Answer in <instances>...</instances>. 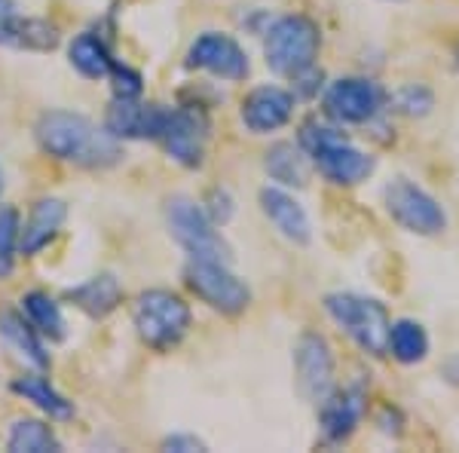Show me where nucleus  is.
Here are the masks:
<instances>
[{
  "label": "nucleus",
  "mask_w": 459,
  "mask_h": 453,
  "mask_svg": "<svg viewBox=\"0 0 459 453\" xmlns=\"http://www.w3.org/2000/svg\"><path fill=\"white\" fill-rule=\"evenodd\" d=\"M389 353L395 362L402 365H417V362L426 359L429 353V337L426 328L413 318H398L389 331Z\"/></svg>",
  "instance_id": "nucleus-22"
},
{
  "label": "nucleus",
  "mask_w": 459,
  "mask_h": 453,
  "mask_svg": "<svg viewBox=\"0 0 459 453\" xmlns=\"http://www.w3.org/2000/svg\"><path fill=\"white\" fill-rule=\"evenodd\" d=\"M264 166L273 181L285 184V187H307V166H303V157L294 144H285V141L273 144L266 151Z\"/></svg>",
  "instance_id": "nucleus-24"
},
{
  "label": "nucleus",
  "mask_w": 459,
  "mask_h": 453,
  "mask_svg": "<svg viewBox=\"0 0 459 453\" xmlns=\"http://www.w3.org/2000/svg\"><path fill=\"white\" fill-rule=\"evenodd\" d=\"M205 138H209V120H205L203 110H194V108L169 110L166 126H162V132H160V141L169 157L187 169L203 166Z\"/></svg>",
  "instance_id": "nucleus-9"
},
{
  "label": "nucleus",
  "mask_w": 459,
  "mask_h": 453,
  "mask_svg": "<svg viewBox=\"0 0 459 453\" xmlns=\"http://www.w3.org/2000/svg\"><path fill=\"white\" fill-rule=\"evenodd\" d=\"M108 77L114 80V99H138V95H142V89H144L142 74L126 68V65H114Z\"/></svg>",
  "instance_id": "nucleus-28"
},
{
  "label": "nucleus",
  "mask_w": 459,
  "mask_h": 453,
  "mask_svg": "<svg viewBox=\"0 0 459 453\" xmlns=\"http://www.w3.org/2000/svg\"><path fill=\"white\" fill-rule=\"evenodd\" d=\"M383 199H386V212L392 214V221L402 224L404 230H411V233L438 236L447 227V214L438 205V199L429 196L423 187H417L407 178H395L383 190Z\"/></svg>",
  "instance_id": "nucleus-8"
},
{
  "label": "nucleus",
  "mask_w": 459,
  "mask_h": 453,
  "mask_svg": "<svg viewBox=\"0 0 459 453\" xmlns=\"http://www.w3.org/2000/svg\"><path fill=\"white\" fill-rule=\"evenodd\" d=\"M395 108L402 110V114L423 117L429 114V108H432V92L423 86H404L402 92L395 95Z\"/></svg>",
  "instance_id": "nucleus-29"
},
{
  "label": "nucleus",
  "mask_w": 459,
  "mask_h": 453,
  "mask_svg": "<svg viewBox=\"0 0 459 453\" xmlns=\"http://www.w3.org/2000/svg\"><path fill=\"white\" fill-rule=\"evenodd\" d=\"M65 218H68V205L62 199H40L34 203L31 209V218H28L25 230H22V240H19V248L22 255H37L40 248H47L49 242L56 240V233L62 230Z\"/></svg>",
  "instance_id": "nucleus-18"
},
{
  "label": "nucleus",
  "mask_w": 459,
  "mask_h": 453,
  "mask_svg": "<svg viewBox=\"0 0 459 453\" xmlns=\"http://www.w3.org/2000/svg\"><path fill=\"white\" fill-rule=\"evenodd\" d=\"M294 117V95L282 86H257L242 99V123L255 135L276 132Z\"/></svg>",
  "instance_id": "nucleus-13"
},
{
  "label": "nucleus",
  "mask_w": 459,
  "mask_h": 453,
  "mask_svg": "<svg viewBox=\"0 0 459 453\" xmlns=\"http://www.w3.org/2000/svg\"><path fill=\"white\" fill-rule=\"evenodd\" d=\"M28 322L34 325V331H40L49 340H65V316L58 309V303L43 292H28L22 297Z\"/></svg>",
  "instance_id": "nucleus-25"
},
{
  "label": "nucleus",
  "mask_w": 459,
  "mask_h": 453,
  "mask_svg": "<svg viewBox=\"0 0 459 453\" xmlns=\"http://www.w3.org/2000/svg\"><path fill=\"white\" fill-rule=\"evenodd\" d=\"M383 108V89L374 80L365 77H343L337 83L328 86L325 92V110L328 117H334L337 123H368L380 114Z\"/></svg>",
  "instance_id": "nucleus-10"
},
{
  "label": "nucleus",
  "mask_w": 459,
  "mask_h": 453,
  "mask_svg": "<svg viewBox=\"0 0 459 453\" xmlns=\"http://www.w3.org/2000/svg\"><path fill=\"white\" fill-rule=\"evenodd\" d=\"M294 370L298 386L309 401H322L334 386V355L322 334L307 331L294 346Z\"/></svg>",
  "instance_id": "nucleus-11"
},
{
  "label": "nucleus",
  "mask_w": 459,
  "mask_h": 453,
  "mask_svg": "<svg viewBox=\"0 0 459 453\" xmlns=\"http://www.w3.org/2000/svg\"><path fill=\"white\" fill-rule=\"evenodd\" d=\"M184 282L194 292L199 301H205L212 309L224 316H239L246 313V307L251 303L248 285L239 276L227 270V264H214V261H190L184 270Z\"/></svg>",
  "instance_id": "nucleus-7"
},
{
  "label": "nucleus",
  "mask_w": 459,
  "mask_h": 453,
  "mask_svg": "<svg viewBox=\"0 0 459 453\" xmlns=\"http://www.w3.org/2000/svg\"><path fill=\"white\" fill-rule=\"evenodd\" d=\"M190 68L209 71L221 80H246L248 77V56L230 34L205 31L199 34L187 56Z\"/></svg>",
  "instance_id": "nucleus-12"
},
{
  "label": "nucleus",
  "mask_w": 459,
  "mask_h": 453,
  "mask_svg": "<svg viewBox=\"0 0 459 453\" xmlns=\"http://www.w3.org/2000/svg\"><path fill=\"white\" fill-rule=\"evenodd\" d=\"M0 337H4L6 346H10L19 359H25L28 365H34L40 370L49 365V355L43 353V344L37 340L34 325L25 322L19 313H10V309L0 313Z\"/></svg>",
  "instance_id": "nucleus-20"
},
{
  "label": "nucleus",
  "mask_w": 459,
  "mask_h": 453,
  "mask_svg": "<svg viewBox=\"0 0 459 453\" xmlns=\"http://www.w3.org/2000/svg\"><path fill=\"white\" fill-rule=\"evenodd\" d=\"M13 10H16V4H13V0H0V19H6Z\"/></svg>",
  "instance_id": "nucleus-31"
},
{
  "label": "nucleus",
  "mask_w": 459,
  "mask_h": 453,
  "mask_svg": "<svg viewBox=\"0 0 459 453\" xmlns=\"http://www.w3.org/2000/svg\"><path fill=\"white\" fill-rule=\"evenodd\" d=\"M68 297L92 318H105L108 313H114V309L120 307L123 288H120V282H117L114 273H101V276L89 279L86 285L71 288Z\"/></svg>",
  "instance_id": "nucleus-19"
},
{
  "label": "nucleus",
  "mask_w": 459,
  "mask_h": 453,
  "mask_svg": "<svg viewBox=\"0 0 459 453\" xmlns=\"http://www.w3.org/2000/svg\"><path fill=\"white\" fill-rule=\"evenodd\" d=\"M169 110L142 105L138 99H114L105 117V129L114 138H160Z\"/></svg>",
  "instance_id": "nucleus-14"
},
{
  "label": "nucleus",
  "mask_w": 459,
  "mask_h": 453,
  "mask_svg": "<svg viewBox=\"0 0 459 453\" xmlns=\"http://www.w3.org/2000/svg\"><path fill=\"white\" fill-rule=\"evenodd\" d=\"M162 448H166V450L190 453V450H203L205 444L199 441V438H194V435H172V438H166V441H162Z\"/></svg>",
  "instance_id": "nucleus-30"
},
{
  "label": "nucleus",
  "mask_w": 459,
  "mask_h": 453,
  "mask_svg": "<svg viewBox=\"0 0 459 453\" xmlns=\"http://www.w3.org/2000/svg\"><path fill=\"white\" fill-rule=\"evenodd\" d=\"M68 58H71L74 68H77L89 80L108 77L110 68H114V58H110L105 40H101V37H95V34L74 37L71 47H68Z\"/></svg>",
  "instance_id": "nucleus-21"
},
{
  "label": "nucleus",
  "mask_w": 459,
  "mask_h": 453,
  "mask_svg": "<svg viewBox=\"0 0 459 453\" xmlns=\"http://www.w3.org/2000/svg\"><path fill=\"white\" fill-rule=\"evenodd\" d=\"M37 141L56 160L86 169H105L120 160V144L108 129H99L89 117L71 110H47L37 120Z\"/></svg>",
  "instance_id": "nucleus-1"
},
{
  "label": "nucleus",
  "mask_w": 459,
  "mask_h": 453,
  "mask_svg": "<svg viewBox=\"0 0 459 453\" xmlns=\"http://www.w3.org/2000/svg\"><path fill=\"white\" fill-rule=\"evenodd\" d=\"M19 240H22L19 212L16 209H0V279H6L13 273Z\"/></svg>",
  "instance_id": "nucleus-27"
},
{
  "label": "nucleus",
  "mask_w": 459,
  "mask_h": 453,
  "mask_svg": "<svg viewBox=\"0 0 459 453\" xmlns=\"http://www.w3.org/2000/svg\"><path fill=\"white\" fill-rule=\"evenodd\" d=\"M261 209H264L266 218L276 224V230L285 236V240H291L298 245H307L309 240H313V227H309L307 212H303V205L294 196H288L285 190L264 187L261 190Z\"/></svg>",
  "instance_id": "nucleus-17"
},
{
  "label": "nucleus",
  "mask_w": 459,
  "mask_h": 453,
  "mask_svg": "<svg viewBox=\"0 0 459 453\" xmlns=\"http://www.w3.org/2000/svg\"><path fill=\"white\" fill-rule=\"evenodd\" d=\"M166 221L169 233L175 236V242L190 255V261H214L227 264L233 261V251L224 242V236L214 230L212 218L203 212V205H196L190 196H172L166 205Z\"/></svg>",
  "instance_id": "nucleus-5"
},
{
  "label": "nucleus",
  "mask_w": 459,
  "mask_h": 453,
  "mask_svg": "<svg viewBox=\"0 0 459 453\" xmlns=\"http://www.w3.org/2000/svg\"><path fill=\"white\" fill-rule=\"evenodd\" d=\"M325 309L368 355H374V359L389 355L392 318L380 301L361 294H328Z\"/></svg>",
  "instance_id": "nucleus-3"
},
{
  "label": "nucleus",
  "mask_w": 459,
  "mask_h": 453,
  "mask_svg": "<svg viewBox=\"0 0 459 453\" xmlns=\"http://www.w3.org/2000/svg\"><path fill=\"white\" fill-rule=\"evenodd\" d=\"M132 322H135L138 337L151 349L162 353V349H172L184 340L190 328V307L166 288H153L135 301Z\"/></svg>",
  "instance_id": "nucleus-6"
},
{
  "label": "nucleus",
  "mask_w": 459,
  "mask_h": 453,
  "mask_svg": "<svg viewBox=\"0 0 459 453\" xmlns=\"http://www.w3.org/2000/svg\"><path fill=\"white\" fill-rule=\"evenodd\" d=\"M365 389L361 386H350V389H337L328 392L322 401H318V423H322V432L331 444L346 441L355 426L365 417Z\"/></svg>",
  "instance_id": "nucleus-15"
},
{
  "label": "nucleus",
  "mask_w": 459,
  "mask_h": 453,
  "mask_svg": "<svg viewBox=\"0 0 459 453\" xmlns=\"http://www.w3.org/2000/svg\"><path fill=\"white\" fill-rule=\"evenodd\" d=\"M456 65H459V47H456Z\"/></svg>",
  "instance_id": "nucleus-32"
},
{
  "label": "nucleus",
  "mask_w": 459,
  "mask_h": 453,
  "mask_svg": "<svg viewBox=\"0 0 459 453\" xmlns=\"http://www.w3.org/2000/svg\"><path fill=\"white\" fill-rule=\"evenodd\" d=\"M13 392H19L25 401H31V405L40 407L43 414H49V417L56 420H68L74 417V405L68 398H62L58 392L49 386V380H43V377H19L16 383H13Z\"/></svg>",
  "instance_id": "nucleus-23"
},
{
  "label": "nucleus",
  "mask_w": 459,
  "mask_h": 453,
  "mask_svg": "<svg viewBox=\"0 0 459 453\" xmlns=\"http://www.w3.org/2000/svg\"><path fill=\"white\" fill-rule=\"evenodd\" d=\"M300 147L313 157L316 169L328 178L331 184H361L374 175L377 162L371 153L352 147L350 141L343 138V132H337L334 126L325 123H303L300 129Z\"/></svg>",
  "instance_id": "nucleus-2"
},
{
  "label": "nucleus",
  "mask_w": 459,
  "mask_h": 453,
  "mask_svg": "<svg viewBox=\"0 0 459 453\" xmlns=\"http://www.w3.org/2000/svg\"><path fill=\"white\" fill-rule=\"evenodd\" d=\"M6 448L13 453H56L58 438L40 420H16L10 429V438H6Z\"/></svg>",
  "instance_id": "nucleus-26"
},
{
  "label": "nucleus",
  "mask_w": 459,
  "mask_h": 453,
  "mask_svg": "<svg viewBox=\"0 0 459 453\" xmlns=\"http://www.w3.org/2000/svg\"><path fill=\"white\" fill-rule=\"evenodd\" d=\"M322 47L318 25L307 16H282L270 25L264 40V56L270 71L279 77H298L300 71L313 68Z\"/></svg>",
  "instance_id": "nucleus-4"
},
{
  "label": "nucleus",
  "mask_w": 459,
  "mask_h": 453,
  "mask_svg": "<svg viewBox=\"0 0 459 453\" xmlns=\"http://www.w3.org/2000/svg\"><path fill=\"white\" fill-rule=\"evenodd\" d=\"M62 43V34L53 22L31 16H6L0 19V47L19 49V53H53Z\"/></svg>",
  "instance_id": "nucleus-16"
}]
</instances>
